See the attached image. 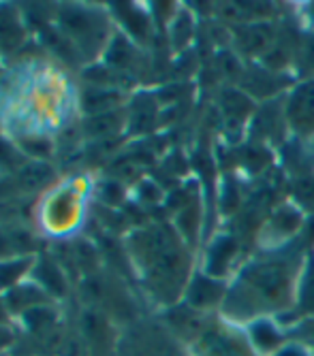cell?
<instances>
[{
	"label": "cell",
	"mask_w": 314,
	"mask_h": 356,
	"mask_svg": "<svg viewBox=\"0 0 314 356\" xmlns=\"http://www.w3.org/2000/svg\"><path fill=\"white\" fill-rule=\"evenodd\" d=\"M13 143L26 158L39 160V163H47L56 154L52 137H22V139H15Z\"/></svg>",
	"instance_id": "21"
},
{
	"label": "cell",
	"mask_w": 314,
	"mask_h": 356,
	"mask_svg": "<svg viewBox=\"0 0 314 356\" xmlns=\"http://www.w3.org/2000/svg\"><path fill=\"white\" fill-rule=\"evenodd\" d=\"M113 356H193V352L167 329L159 314H143L120 329Z\"/></svg>",
	"instance_id": "6"
},
{
	"label": "cell",
	"mask_w": 314,
	"mask_h": 356,
	"mask_svg": "<svg viewBox=\"0 0 314 356\" xmlns=\"http://www.w3.org/2000/svg\"><path fill=\"white\" fill-rule=\"evenodd\" d=\"M79 111L69 75L41 60H26L0 77V128L7 139L52 137Z\"/></svg>",
	"instance_id": "1"
},
{
	"label": "cell",
	"mask_w": 314,
	"mask_h": 356,
	"mask_svg": "<svg viewBox=\"0 0 314 356\" xmlns=\"http://www.w3.org/2000/svg\"><path fill=\"white\" fill-rule=\"evenodd\" d=\"M17 335L19 333L15 325H0V356H11Z\"/></svg>",
	"instance_id": "25"
},
{
	"label": "cell",
	"mask_w": 314,
	"mask_h": 356,
	"mask_svg": "<svg viewBox=\"0 0 314 356\" xmlns=\"http://www.w3.org/2000/svg\"><path fill=\"white\" fill-rule=\"evenodd\" d=\"M17 188L24 192H47L52 186H56V171L49 163H39V160H28V163L15 173Z\"/></svg>",
	"instance_id": "17"
},
{
	"label": "cell",
	"mask_w": 314,
	"mask_h": 356,
	"mask_svg": "<svg viewBox=\"0 0 314 356\" xmlns=\"http://www.w3.org/2000/svg\"><path fill=\"white\" fill-rule=\"evenodd\" d=\"M133 275L156 314L178 305L191 282V254L184 237L169 224H146L124 237Z\"/></svg>",
	"instance_id": "2"
},
{
	"label": "cell",
	"mask_w": 314,
	"mask_h": 356,
	"mask_svg": "<svg viewBox=\"0 0 314 356\" xmlns=\"http://www.w3.org/2000/svg\"><path fill=\"white\" fill-rule=\"evenodd\" d=\"M84 131L90 139H107L118 135L127 126V115H122V109L101 113V115H88L81 122Z\"/></svg>",
	"instance_id": "19"
},
{
	"label": "cell",
	"mask_w": 314,
	"mask_h": 356,
	"mask_svg": "<svg viewBox=\"0 0 314 356\" xmlns=\"http://www.w3.org/2000/svg\"><path fill=\"white\" fill-rule=\"evenodd\" d=\"M73 325L88 350V356H113L118 337H120V325L101 314L99 309H92L86 305L75 307V314H71Z\"/></svg>",
	"instance_id": "7"
},
{
	"label": "cell",
	"mask_w": 314,
	"mask_h": 356,
	"mask_svg": "<svg viewBox=\"0 0 314 356\" xmlns=\"http://www.w3.org/2000/svg\"><path fill=\"white\" fill-rule=\"evenodd\" d=\"M54 26L77 49L84 64H90V67L103 58L118 32L113 15L105 7L90 3L58 5L54 11Z\"/></svg>",
	"instance_id": "4"
},
{
	"label": "cell",
	"mask_w": 314,
	"mask_h": 356,
	"mask_svg": "<svg viewBox=\"0 0 314 356\" xmlns=\"http://www.w3.org/2000/svg\"><path fill=\"white\" fill-rule=\"evenodd\" d=\"M26 41V26L17 7L0 5V51H15Z\"/></svg>",
	"instance_id": "16"
},
{
	"label": "cell",
	"mask_w": 314,
	"mask_h": 356,
	"mask_svg": "<svg viewBox=\"0 0 314 356\" xmlns=\"http://www.w3.org/2000/svg\"><path fill=\"white\" fill-rule=\"evenodd\" d=\"M193 356H259L242 327L227 320H212L201 339L191 348Z\"/></svg>",
	"instance_id": "8"
},
{
	"label": "cell",
	"mask_w": 314,
	"mask_h": 356,
	"mask_svg": "<svg viewBox=\"0 0 314 356\" xmlns=\"http://www.w3.org/2000/svg\"><path fill=\"white\" fill-rule=\"evenodd\" d=\"M97 192H99L101 203H103L105 207H109V209H116V207L122 203V199H124V188H122V184L116 181V179L103 181V184L97 188Z\"/></svg>",
	"instance_id": "22"
},
{
	"label": "cell",
	"mask_w": 314,
	"mask_h": 356,
	"mask_svg": "<svg viewBox=\"0 0 314 356\" xmlns=\"http://www.w3.org/2000/svg\"><path fill=\"white\" fill-rule=\"evenodd\" d=\"M3 297H5L7 309H9V314H11L13 320H17L22 314H26L28 309H33V307L47 305V303H56L54 299H49L47 293H43V290L33 280H26V282L17 284L15 288L7 290Z\"/></svg>",
	"instance_id": "14"
},
{
	"label": "cell",
	"mask_w": 314,
	"mask_h": 356,
	"mask_svg": "<svg viewBox=\"0 0 314 356\" xmlns=\"http://www.w3.org/2000/svg\"><path fill=\"white\" fill-rule=\"evenodd\" d=\"M274 356H314V348L310 343H306V341H299V339L291 337Z\"/></svg>",
	"instance_id": "24"
},
{
	"label": "cell",
	"mask_w": 314,
	"mask_h": 356,
	"mask_svg": "<svg viewBox=\"0 0 314 356\" xmlns=\"http://www.w3.org/2000/svg\"><path fill=\"white\" fill-rule=\"evenodd\" d=\"M28 280H33L43 293L49 295V299H54L60 305H65V301L71 297V280L47 250L37 254Z\"/></svg>",
	"instance_id": "9"
},
{
	"label": "cell",
	"mask_w": 314,
	"mask_h": 356,
	"mask_svg": "<svg viewBox=\"0 0 314 356\" xmlns=\"http://www.w3.org/2000/svg\"><path fill=\"white\" fill-rule=\"evenodd\" d=\"M314 316V254H306L304 263L299 269V280L295 286V301L293 309L285 316H278L276 320L280 322L287 331H291L299 320Z\"/></svg>",
	"instance_id": "11"
},
{
	"label": "cell",
	"mask_w": 314,
	"mask_h": 356,
	"mask_svg": "<svg viewBox=\"0 0 314 356\" xmlns=\"http://www.w3.org/2000/svg\"><path fill=\"white\" fill-rule=\"evenodd\" d=\"M301 222H304V218H301V213H299L297 207L282 205V207L267 220V229H269L272 233H276V237H278L276 248H278V243L291 239V237L299 231Z\"/></svg>",
	"instance_id": "20"
},
{
	"label": "cell",
	"mask_w": 314,
	"mask_h": 356,
	"mask_svg": "<svg viewBox=\"0 0 314 356\" xmlns=\"http://www.w3.org/2000/svg\"><path fill=\"white\" fill-rule=\"evenodd\" d=\"M250 346L259 356H274L291 337L289 331L280 325L274 316H263L253 320L250 325L242 327Z\"/></svg>",
	"instance_id": "13"
},
{
	"label": "cell",
	"mask_w": 314,
	"mask_h": 356,
	"mask_svg": "<svg viewBox=\"0 0 314 356\" xmlns=\"http://www.w3.org/2000/svg\"><path fill=\"white\" fill-rule=\"evenodd\" d=\"M122 107V92L113 88L90 86L79 92V111L84 118L118 111Z\"/></svg>",
	"instance_id": "15"
},
{
	"label": "cell",
	"mask_w": 314,
	"mask_h": 356,
	"mask_svg": "<svg viewBox=\"0 0 314 356\" xmlns=\"http://www.w3.org/2000/svg\"><path fill=\"white\" fill-rule=\"evenodd\" d=\"M289 337L299 339V341H306V343H310L314 348V316L299 320L297 325L289 331Z\"/></svg>",
	"instance_id": "23"
},
{
	"label": "cell",
	"mask_w": 314,
	"mask_h": 356,
	"mask_svg": "<svg viewBox=\"0 0 314 356\" xmlns=\"http://www.w3.org/2000/svg\"><path fill=\"white\" fill-rule=\"evenodd\" d=\"M227 290H229V286L225 282H221L218 277H212L203 271H197V273H193L191 282H188L182 301L188 307L199 309L203 314H214V312H221V307L227 299Z\"/></svg>",
	"instance_id": "10"
},
{
	"label": "cell",
	"mask_w": 314,
	"mask_h": 356,
	"mask_svg": "<svg viewBox=\"0 0 314 356\" xmlns=\"http://www.w3.org/2000/svg\"><path fill=\"white\" fill-rule=\"evenodd\" d=\"M92 184L86 175L69 177L52 186L37 205V226L52 241H69L79 237L86 213Z\"/></svg>",
	"instance_id": "3"
},
{
	"label": "cell",
	"mask_w": 314,
	"mask_h": 356,
	"mask_svg": "<svg viewBox=\"0 0 314 356\" xmlns=\"http://www.w3.org/2000/svg\"><path fill=\"white\" fill-rule=\"evenodd\" d=\"M77 303L99 309L120 327H127L129 322L143 316L135 303V297L129 293L127 284H122L118 275L109 273L105 267L79 280Z\"/></svg>",
	"instance_id": "5"
},
{
	"label": "cell",
	"mask_w": 314,
	"mask_h": 356,
	"mask_svg": "<svg viewBox=\"0 0 314 356\" xmlns=\"http://www.w3.org/2000/svg\"><path fill=\"white\" fill-rule=\"evenodd\" d=\"M285 115L297 137L314 139V81H304L291 92Z\"/></svg>",
	"instance_id": "12"
},
{
	"label": "cell",
	"mask_w": 314,
	"mask_h": 356,
	"mask_svg": "<svg viewBox=\"0 0 314 356\" xmlns=\"http://www.w3.org/2000/svg\"><path fill=\"white\" fill-rule=\"evenodd\" d=\"M35 256H13L0 261V295H5L7 290L15 288L17 284L26 282L30 277L35 265Z\"/></svg>",
	"instance_id": "18"
},
{
	"label": "cell",
	"mask_w": 314,
	"mask_h": 356,
	"mask_svg": "<svg viewBox=\"0 0 314 356\" xmlns=\"http://www.w3.org/2000/svg\"><path fill=\"white\" fill-rule=\"evenodd\" d=\"M0 325H15V320L11 318L9 309H7V303H5V297L0 295Z\"/></svg>",
	"instance_id": "26"
}]
</instances>
